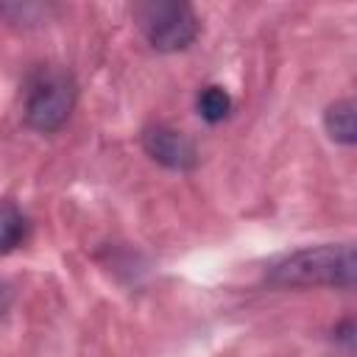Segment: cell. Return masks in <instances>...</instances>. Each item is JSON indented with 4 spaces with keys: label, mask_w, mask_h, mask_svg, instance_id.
<instances>
[{
    "label": "cell",
    "mask_w": 357,
    "mask_h": 357,
    "mask_svg": "<svg viewBox=\"0 0 357 357\" xmlns=\"http://www.w3.org/2000/svg\"><path fill=\"white\" fill-rule=\"evenodd\" d=\"M354 245L324 243L284 254L268 268V282L276 287H351L354 284Z\"/></svg>",
    "instance_id": "cell-1"
},
{
    "label": "cell",
    "mask_w": 357,
    "mask_h": 357,
    "mask_svg": "<svg viewBox=\"0 0 357 357\" xmlns=\"http://www.w3.org/2000/svg\"><path fill=\"white\" fill-rule=\"evenodd\" d=\"M78 98V84L70 70L59 64H42L36 67L22 92V117L25 126L39 131V134H53L59 131L67 117L73 114Z\"/></svg>",
    "instance_id": "cell-2"
},
{
    "label": "cell",
    "mask_w": 357,
    "mask_h": 357,
    "mask_svg": "<svg viewBox=\"0 0 357 357\" xmlns=\"http://www.w3.org/2000/svg\"><path fill=\"white\" fill-rule=\"evenodd\" d=\"M134 22L145 42L159 53H176L195 42L201 22L181 0H145L134 6Z\"/></svg>",
    "instance_id": "cell-3"
},
{
    "label": "cell",
    "mask_w": 357,
    "mask_h": 357,
    "mask_svg": "<svg viewBox=\"0 0 357 357\" xmlns=\"http://www.w3.org/2000/svg\"><path fill=\"white\" fill-rule=\"evenodd\" d=\"M142 148L145 153L159 162L167 170H178V173H190L198 165V148L195 142L181 134L178 128H170L165 123H153L142 128Z\"/></svg>",
    "instance_id": "cell-4"
},
{
    "label": "cell",
    "mask_w": 357,
    "mask_h": 357,
    "mask_svg": "<svg viewBox=\"0 0 357 357\" xmlns=\"http://www.w3.org/2000/svg\"><path fill=\"white\" fill-rule=\"evenodd\" d=\"M324 128L326 134L340 142V145H354L357 142V123H354V100L343 98L326 106L324 112Z\"/></svg>",
    "instance_id": "cell-5"
},
{
    "label": "cell",
    "mask_w": 357,
    "mask_h": 357,
    "mask_svg": "<svg viewBox=\"0 0 357 357\" xmlns=\"http://www.w3.org/2000/svg\"><path fill=\"white\" fill-rule=\"evenodd\" d=\"M231 95L223 89V86H204L201 92H198V100H195V109H198V114L206 120V123H223L229 114H231Z\"/></svg>",
    "instance_id": "cell-6"
},
{
    "label": "cell",
    "mask_w": 357,
    "mask_h": 357,
    "mask_svg": "<svg viewBox=\"0 0 357 357\" xmlns=\"http://www.w3.org/2000/svg\"><path fill=\"white\" fill-rule=\"evenodd\" d=\"M25 240V215L11 201H0V254L14 251Z\"/></svg>",
    "instance_id": "cell-7"
},
{
    "label": "cell",
    "mask_w": 357,
    "mask_h": 357,
    "mask_svg": "<svg viewBox=\"0 0 357 357\" xmlns=\"http://www.w3.org/2000/svg\"><path fill=\"white\" fill-rule=\"evenodd\" d=\"M11 301H14V293H11V287H8L6 282H0V318L8 312Z\"/></svg>",
    "instance_id": "cell-8"
}]
</instances>
